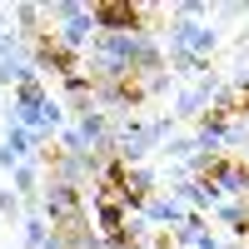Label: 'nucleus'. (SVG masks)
Returning a JSON list of instances; mask_svg holds the SVG:
<instances>
[{
  "label": "nucleus",
  "mask_w": 249,
  "mask_h": 249,
  "mask_svg": "<svg viewBox=\"0 0 249 249\" xmlns=\"http://www.w3.org/2000/svg\"><path fill=\"white\" fill-rule=\"evenodd\" d=\"M90 15L100 20V25H120V30H135L150 20V10H140V5H115V0H100V5H90Z\"/></svg>",
  "instance_id": "1"
}]
</instances>
